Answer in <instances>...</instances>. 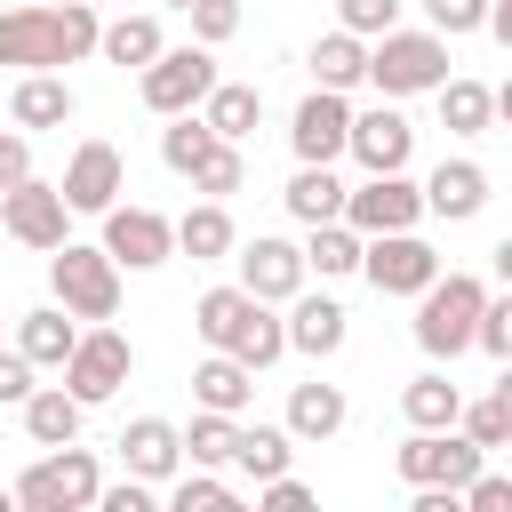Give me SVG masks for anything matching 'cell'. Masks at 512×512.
<instances>
[{
	"label": "cell",
	"instance_id": "obj_1",
	"mask_svg": "<svg viewBox=\"0 0 512 512\" xmlns=\"http://www.w3.org/2000/svg\"><path fill=\"white\" fill-rule=\"evenodd\" d=\"M96 48H104L96 0H16V8H0V64H16V72H64Z\"/></svg>",
	"mask_w": 512,
	"mask_h": 512
},
{
	"label": "cell",
	"instance_id": "obj_2",
	"mask_svg": "<svg viewBox=\"0 0 512 512\" xmlns=\"http://www.w3.org/2000/svg\"><path fill=\"white\" fill-rule=\"evenodd\" d=\"M192 328H200L208 352H232L240 368H272V360L288 352V320H280L264 296H248L240 280H232V288H208V296L192 304Z\"/></svg>",
	"mask_w": 512,
	"mask_h": 512
},
{
	"label": "cell",
	"instance_id": "obj_3",
	"mask_svg": "<svg viewBox=\"0 0 512 512\" xmlns=\"http://www.w3.org/2000/svg\"><path fill=\"white\" fill-rule=\"evenodd\" d=\"M456 72H448V40L424 24V32H384V40H368V88L384 96V104H400V96H440Z\"/></svg>",
	"mask_w": 512,
	"mask_h": 512
},
{
	"label": "cell",
	"instance_id": "obj_4",
	"mask_svg": "<svg viewBox=\"0 0 512 512\" xmlns=\"http://www.w3.org/2000/svg\"><path fill=\"white\" fill-rule=\"evenodd\" d=\"M480 312H488V288L472 272H440L424 296H416V344L424 360H456L480 344Z\"/></svg>",
	"mask_w": 512,
	"mask_h": 512
},
{
	"label": "cell",
	"instance_id": "obj_5",
	"mask_svg": "<svg viewBox=\"0 0 512 512\" xmlns=\"http://www.w3.org/2000/svg\"><path fill=\"white\" fill-rule=\"evenodd\" d=\"M96 496H104V472H96V456L80 440L48 448V456H32L16 472V504L24 512H96Z\"/></svg>",
	"mask_w": 512,
	"mask_h": 512
},
{
	"label": "cell",
	"instance_id": "obj_6",
	"mask_svg": "<svg viewBox=\"0 0 512 512\" xmlns=\"http://www.w3.org/2000/svg\"><path fill=\"white\" fill-rule=\"evenodd\" d=\"M48 288H56V304L72 312V320H112L120 312V264L104 256V240L88 248V240H64L56 256H48Z\"/></svg>",
	"mask_w": 512,
	"mask_h": 512
},
{
	"label": "cell",
	"instance_id": "obj_7",
	"mask_svg": "<svg viewBox=\"0 0 512 512\" xmlns=\"http://www.w3.org/2000/svg\"><path fill=\"white\" fill-rule=\"evenodd\" d=\"M392 472H400L408 488H472V480L488 472V448L464 440V432H408V440L392 448Z\"/></svg>",
	"mask_w": 512,
	"mask_h": 512
},
{
	"label": "cell",
	"instance_id": "obj_8",
	"mask_svg": "<svg viewBox=\"0 0 512 512\" xmlns=\"http://www.w3.org/2000/svg\"><path fill=\"white\" fill-rule=\"evenodd\" d=\"M136 96L160 112V120H184V112H200L208 96H216V56L192 40V48H160V64H144L136 72Z\"/></svg>",
	"mask_w": 512,
	"mask_h": 512
},
{
	"label": "cell",
	"instance_id": "obj_9",
	"mask_svg": "<svg viewBox=\"0 0 512 512\" xmlns=\"http://www.w3.org/2000/svg\"><path fill=\"white\" fill-rule=\"evenodd\" d=\"M0 224H8V240L16 248H40V256H56L72 232V200H64V184H40V176H24L16 192H0Z\"/></svg>",
	"mask_w": 512,
	"mask_h": 512
},
{
	"label": "cell",
	"instance_id": "obj_10",
	"mask_svg": "<svg viewBox=\"0 0 512 512\" xmlns=\"http://www.w3.org/2000/svg\"><path fill=\"white\" fill-rule=\"evenodd\" d=\"M360 272H368L376 296H424L440 280V248L424 232H376L368 256H360Z\"/></svg>",
	"mask_w": 512,
	"mask_h": 512
},
{
	"label": "cell",
	"instance_id": "obj_11",
	"mask_svg": "<svg viewBox=\"0 0 512 512\" xmlns=\"http://www.w3.org/2000/svg\"><path fill=\"white\" fill-rule=\"evenodd\" d=\"M288 144H296V168H336L352 152V104L336 88H312L288 120Z\"/></svg>",
	"mask_w": 512,
	"mask_h": 512
},
{
	"label": "cell",
	"instance_id": "obj_12",
	"mask_svg": "<svg viewBox=\"0 0 512 512\" xmlns=\"http://www.w3.org/2000/svg\"><path fill=\"white\" fill-rule=\"evenodd\" d=\"M432 208H424V184H408V176H368V184H352V200H344V224L360 232V240H376V232H416Z\"/></svg>",
	"mask_w": 512,
	"mask_h": 512
},
{
	"label": "cell",
	"instance_id": "obj_13",
	"mask_svg": "<svg viewBox=\"0 0 512 512\" xmlns=\"http://www.w3.org/2000/svg\"><path fill=\"white\" fill-rule=\"evenodd\" d=\"M128 376H136V352H128V336H120V328H104V320H96V328H80V352L64 360V384H72L88 408H104V400H112Z\"/></svg>",
	"mask_w": 512,
	"mask_h": 512
},
{
	"label": "cell",
	"instance_id": "obj_14",
	"mask_svg": "<svg viewBox=\"0 0 512 512\" xmlns=\"http://www.w3.org/2000/svg\"><path fill=\"white\" fill-rule=\"evenodd\" d=\"M120 184H128L120 144H104V136L72 144V160H64V200H72V216H112V208H120Z\"/></svg>",
	"mask_w": 512,
	"mask_h": 512
},
{
	"label": "cell",
	"instance_id": "obj_15",
	"mask_svg": "<svg viewBox=\"0 0 512 512\" xmlns=\"http://www.w3.org/2000/svg\"><path fill=\"white\" fill-rule=\"evenodd\" d=\"M104 256H112L120 272H160V264L176 256V224H168L160 208H112V216H104Z\"/></svg>",
	"mask_w": 512,
	"mask_h": 512
},
{
	"label": "cell",
	"instance_id": "obj_16",
	"mask_svg": "<svg viewBox=\"0 0 512 512\" xmlns=\"http://www.w3.org/2000/svg\"><path fill=\"white\" fill-rule=\"evenodd\" d=\"M232 264H240V288H248V296H264V304H296V296H304V272H312V264H304V248H296V240H280V232H256Z\"/></svg>",
	"mask_w": 512,
	"mask_h": 512
},
{
	"label": "cell",
	"instance_id": "obj_17",
	"mask_svg": "<svg viewBox=\"0 0 512 512\" xmlns=\"http://www.w3.org/2000/svg\"><path fill=\"white\" fill-rule=\"evenodd\" d=\"M416 152V128L400 120V104H376V112H352V160L368 176H400Z\"/></svg>",
	"mask_w": 512,
	"mask_h": 512
},
{
	"label": "cell",
	"instance_id": "obj_18",
	"mask_svg": "<svg viewBox=\"0 0 512 512\" xmlns=\"http://www.w3.org/2000/svg\"><path fill=\"white\" fill-rule=\"evenodd\" d=\"M424 208H432L440 224H472V216L488 208V168H480V160H440V168L424 176Z\"/></svg>",
	"mask_w": 512,
	"mask_h": 512
},
{
	"label": "cell",
	"instance_id": "obj_19",
	"mask_svg": "<svg viewBox=\"0 0 512 512\" xmlns=\"http://www.w3.org/2000/svg\"><path fill=\"white\" fill-rule=\"evenodd\" d=\"M120 464H128L136 480H176V472H184V432H176L168 416H136V424L120 432Z\"/></svg>",
	"mask_w": 512,
	"mask_h": 512
},
{
	"label": "cell",
	"instance_id": "obj_20",
	"mask_svg": "<svg viewBox=\"0 0 512 512\" xmlns=\"http://www.w3.org/2000/svg\"><path fill=\"white\" fill-rule=\"evenodd\" d=\"M344 336H352V312H344L336 296H296V312H288V352L328 360V352H344Z\"/></svg>",
	"mask_w": 512,
	"mask_h": 512
},
{
	"label": "cell",
	"instance_id": "obj_21",
	"mask_svg": "<svg viewBox=\"0 0 512 512\" xmlns=\"http://www.w3.org/2000/svg\"><path fill=\"white\" fill-rule=\"evenodd\" d=\"M400 416H408V432H456V416H464L456 376H448V368L408 376V384H400Z\"/></svg>",
	"mask_w": 512,
	"mask_h": 512
},
{
	"label": "cell",
	"instance_id": "obj_22",
	"mask_svg": "<svg viewBox=\"0 0 512 512\" xmlns=\"http://www.w3.org/2000/svg\"><path fill=\"white\" fill-rule=\"evenodd\" d=\"M72 112H80V96H72L64 72H24L16 96H8V120H16V128H64Z\"/></svg>",
	"mask_w": 512,
	"mask_h": 512
},
{
	"label": "cell",
	"instance_id": "obj_23",
	"mask_svg": "<svg viewBox=\"0 0 512 512\" xmlns=\"http://www.w3.org/2000/svg\"><path fill=\"white\" fill-rule=\"evenodd\" d=\"M16 352H24L32 368H64V360L80 352V320H72L64 304H40V312L16 320Z\"/></svg>",
	"mask_w": 512,
	"mask_h": 512
},
{
	"label": "cell",
	"instance_id": "obj_24",
	"mask_svg": "<svg viewBox=\"0 0 512 512\" xmlns=\"http://www.w3.org/2000/svg\"><path fill=\"white\" fill-rule=\"evenodd\" d=\"M80 416H88V400H80L72 384H40V392L24 400V432H32V448H72V440H80Z\"/></svg>",
	"mask_w": 512,
	"mask_h": 512
},
{
	"label": "cell",
	"instance_id": "obj_25",
	"mask_svg": "<svg viewBox=\"0 0 512 512\" xmlns=\"http://www.w3.org/2000/svg\"><path fill=\"white\" fill-rule=\"evenodd\" d=\"M280 200H288V216L312 232V224H344V200H352V184H344L336 168H296Z\"/></svg>",
	"mask_w": 512,
	"mask_h": 512
},
{
	"label": "cell",
	"instance_id": "obj_26",
	"mask_svg": "<svg viewBox=\"0 0 512 512\" xmlns=\"http://www.w3.org/2000/svg\"><path fill=\"white\" fill-rule=\"evenodd\" d=\"M192 400L216 408V416H248V400H256V368H240L232 352H208V360L192 368Z\"/></svg>",
	"mask_w": 512,
	"mask_h": 512
},
{
	"label": "cell",
	"instance_id": "obj_27",
	"mask_svg": "<svg viewBox=\"0 0 512 512\" xmlns=\"http://www.w3.org/2000/svg\"><path fill=\"white\" fill-rule=\"evenodd\" d=\"M304 64H312V88H336V96H344V88H360V80H368V40L336 24V32H320V40H312V56H304Z\"/></svg>",
	"mask_w": 512,
	"mask_h": 512
},
{
	"label": "cell",
	"instance_id": "obj_28",
	"mask_svg": "<svg viewBox=\"0 0 512 512\" xmlns=\"http://www.w3.org/2000/svg\"><path fill=\"white\" fill-rule=\"evenodd\" d=\"M232 248H240V232H232V208H224V200H200V208L176 216V256L216 264V256H232Z\"/></svg>",
	"mask_w": 512,
	"mask_h": 512
},
{
	"label": "cell",
	"instance_id": "obj_29",
	"mask_svg": "<svg viewBox=\"0 0 512 512\" xmlns=\"http://www.w3.org/2000/svg\"><path fill=\"white\" fill-rule=\"evenodd\" d=\"M344 416H352L344 384H320V376H312V384H296V392H288V432H296V440H336V432H344Z\"/></svg>",
	"mask_w": 512,
	"mask_h": 512
},
{
	"label": "cell",
	"instance_id": "obj_30",
	"mask_svg": "<svg viewBox=\"0 0 512 512\" xmlns=\"http://www.w3.org/2000/svg\"><path fill=\"white\" fill-rule=\"evenodd\" d=\"M232 464H240L256 488H264V480H288V464H296V432H288V424H240Z\"/></svg>",
	"mask_w": 512,
	"mask_h": 512
},
{
	"label": "cell",
	"instance_id": "obj_31",
	"mask_svg": "<svg viewBox=\"0 0 512 512\" xmlns=\"http://www.w3.org/2000/svg\"><path fill=\"white\" fill-rule=\"evenodd\" d=\"M160 48H168V40H160V24H152V16H112L96 56H104V64H120V72H144V64H160Z\"/></svg>",
	"mask_w": 512,
	"mask_h": 512
},
{
	"label": "cell",
	"instance_id": "obj_32",
	"mask_svg": "<svg viewBox=\"0 0 512 512\" xmlns=\"http://www.w3.org/2000/svg\"><path fill=\"white\" fill-rule=\"evenodd\" d=\"M200 120H208L224 144H240V136L264 120V88H248V80H216V96L200 104Z\"/></svg>",
	"mask_w": 512,
	"mask_h": 512
},
{
	"label": "cell",
	"instance_id": "obj_33",
	"mask_svg": "<svg viewBox=\"0 0 512 512\" xmlns=\"http://www.w3.org/2000/svg\"><path fill=\"white\" fill-rule=\"evenodd\" d=\"M440 128H448V136H488V128H496V88L448 80V88H440Z\"/></svg>",
	"mask_w": 512,
	"mask_h": 512
},
{
	"label": "cell",
	"instance_id": "obj_34",
	"mask_svg": "<svg viewBox=\"0 0 512 512\" xmlns=\"http://www.w3.org/2000/svg\"><path fill=\"white\" fill-rule=\"evenodd\" d=\"M232 448H240V416L192 408V424H184V456H192V472H216V464H232Z\"/></svg>",
	"mask_w": 512,
	"mask_h": 512
},
{
	"label": "cell",
	"instance_id": "obj_35",
	"mask_svg": "<svg viewBox=\"0 0 512 512\" xmlns=\"http://www.w3.org/2000/svg\"><path fill=\"white\" fill-rule=\"evenodd\" d=\"M360 256H368V240H360L352 224H312V240H304V264H312L320 280H344V272H360Z\"/></svg>",
	"mask_w": 512,
	"mask_h": 512
},
{
	"label": "cell",
	"instance_id": "obj_36",
	"mask_svg": "<svg viewBox=\"0 0 512 512\" xmlns=\"http://www.w3.org/2000/svg\"><path fill=\"white\" fill-rule=\"evenodd\" d=\"M216 144H224V136H216V128L200 120V112H184V120H168V128H160V160H168L176 176H192V168H200V160H208Z\"/></svg>",
	"mask_w": 512,
	"mask_h": 512
},
{
	"label": "cell",
	"instance_id": "obj_37",
	"mask_svg": "<svg viewBox=\"0 0 512 512\" xmlns=\"http://www.w3.org/2000/svg\"><path fill=\"white\" fill-rule=\"evenodd\" d=\"M240 184H248V160H240V144H216V152L192 168V192H200V200H232Z\"/></svg>",
	"mask_w": 512,
	"mask_h": 512
},
{
	"label": "cell",
	"instance_id": "obj_38",
	"mask_svg": "<svg viewBox=\"0 0 512 512\" xmlns=\"http://www.w3.org/2000/svg\"><path fill=\"white\" fill-rule=\"evenodd\" d=\"M456 432H464V440H480V448H512V408H504L496 392H488V400H464Z\"/></svg>",
	"mask_w": 512,
	"mask_h": 512
},
{
	"label": "cell",
	"instance_id": "obj_39",
	"mask_svg": "<svg viewBox=\"0 0 512 512\" xmlns=\"http://www.w3.org/2000/svg\"><path fill=\"white\" fill-rule=\"evenodd\" d=\"M168 512H256V504H240V496H232L216 472H192V480H176Z\"/></svg>",
	"mask_w": 512,
	"mask_h": 512
},
{
	"label": "cell",
	"instance_id": "obj_40",
	"mask_svg": "<svg viewBox=\"0 0 512 512\" xmlns=\"http://www.w3.org/2000/svg\"><path fill=\"white\" fill-rule=\"evenodd\" d=\"M336 24L360 40H384V32H400V0H336Z\"/></svg>",
	"mask_w": 512,
	"mask_h": 512
},
{
	"label": "cell",
	"instance_id": "obj_41",
	"mask_svg": "<svg viewBox=\"0 0 512 512\" xmlns=\"http://www.w3.org/2000/svg\"><path fill=\"white\" fill-rule=\"evenodd\" d=\"M488 8H496V0H424V16H432V32H440V40L488 32Z\"/></svg>",
	"mask_w": 512,
	"mask_h": 512
},
{
	"label": "cell",
	"instance_id": "obj_42",
	"mask_svg": "<svg viewBox=\"0 0 512 512\" xmlns=\"http://www.w3.org/2000/svg\"><path fill=\"white\" fill-rule=\"evenodd\" d=\"M184 16H192V40H200V48H224V40L240 32V0H192Z\"/></svg>",
	"mask_w": 512,
	"mask_h": 512
},
{
	"label": "cell",
	"instance_id": "obj_43",
	"mask_svg": "<svg viewBox=\"0 0 512 512\" xmlns=\"http://www.w3.org/2000/svg\"><path fill=\"white\" fill-rule=\"evenodd\" d=\"M480 352H488L496 368L512 360V288H504V296H488V312H480Z\"/></svg>",
	"mask_w": 512,
	"mask_h": 512
},
{
	"label": "cell",
	"instance_id": "obj_44",
	"mask_svg": "<svg viewBox=\"0 0 512 512\" xmlns=\"http://www.w3.org/2000/svg\"><path fill=\"white\" fill-rule=\"evenodd\" d=\"M96 512H168V504L152 496V480H136V472H128V480H112V488L96 496Z\"/></svg>",
	"mask_w": 512,
	"mask_h": 512
},
{
	"label": "cell",
	"instance_id": "obj_45",
	"mask_svg": "<svg viewBox=\"0 0 512 512\" xmlns=\"http://www.w3.org/2000/svg\"><path fill=\"white\" fill-rule=\"evenodd\" d=\"M256 512H320V488H304L296 472H288V480H264V496H256Z\"/></svg>",
	"mask_w": 512,
	"mask_h": 512
},
{
	"label": "cell",
	"instance_id": "obj_46",
	"mask_svg": "<svg viewBox=\"0 0 512 512\" xmlns=\"http://www.w3.org/2000/svg\"><path fill=\"white\" fill-rule=\"evenodd\" d=\"M32 376H40V368H32V360H24V352H0V408H24V400H32V392H40V384H32Z\"/></svg>",
	"mask_w": 512,
	"mask_h": 512
},
{
	"label": "cell",
	"instance_id": "obj_47",
	"mask_svg": "<svg viewBox=\"0 0 512 512\" xmlns=\"http://www.w3.org/2000/svg\"><path fill=\"white\" fill-rule=\"evenodd\" d=\"M464 512H512V472H480L464 488Z\"/></svg>",
	"mask_w": 512,
	"mask_h": 512
},
{
	"label": "cell",
	"instance_id": "obj_48",
	"mask_svg": "<svg viewBox=\"0 0 512 512\" xmlns=\"http://www.w3.org/2000/svg\"><path fill=\"white\" fill-rule=\"evenodd\" d=\"M32 176V136H0V192H16Z\"/></svg>",
	"mask_w": 512,
	"mask_h": 512
},
{
	"label": "cell",
	"instance_id": "obj_49",
	"mask_svg": "<svg viewBox=\"0 0 512 512\" xmlns=\"http://www.w3.org/2000/svg\"><path fill=\"white\" fill-rule=\"evenodd\" d=\"M408 512H464V488H416Z\"/></svg>",
	"mask_w": 512,
	"mask_h": 512
},
{
	"label": "cell",
	"instance_id": "obj_50",
	"mask_svg": "<svg viewBox=\"0 0 512 512\" xmlns=\"http://www.w3.org/2000/svg\"><path fill=\"white\" fill-rule=\"evenodd\" d=\"M488 264H496V280H504V288H512V232H504V240H496V248H488Z\"/></svg>",
	"mask_w": 512,
	"mask_h": 512
},
{
	"label": "cell",
	"instance_id": "obj_51",
	"mask_svg": "<svg viewBox=\"0 0 512 512\" xmlns=\"http://www.w3.org/2000/svg\"><path fill=\"white\" fill-rule=\"evenodd\" d=\"M488 32H496V40L512 48V0H496V8H488Z\"/></svg>",
	"mask_w": 512,
	"mask_h": 512
},
{
	"label": "cell",
	"instance_id": "obj_52",
	"mask_svg": "<svg viewBox=\"0 0 512 512\" xmlns=\"http://www.w3.org/2000/svg\"><path fill=\"white\" fill-rule=\"evenodd\" d=\"M496 400H504V408H512V360H504V368H496Z\"/></svg>",
	"mask_w": 512,
	"mask_h": 512
},
{
	"label": "cell",
	"instance_id": "obj_53",
	"mask_svg": "<svg viewBox=\"0 0 512 512\" xmlns=\"http://www.w3.org/2000/svg\"><path fill=\"white\" fill-rule=\"evenodd\" d=\"M496 120H504V128H512V80H504V88H496Z\"/></svg>",
	"mask_w": 512,
	"mask_h": 512
},
{
	"label": "cell",
	"instance_id": "obj_54",
	"mask_svg": "<svg viewBox=\"0 0 512 512\" xmlns=\"http://www.w3.org/2000/svg\"><path fill=\"white\" fill-rule=\"evenodd\" d=\"M0 512H24V504H16V488H0Z\"/></svg>",
	"mask_w": 512,
	"mask_h": 512
},
{
	"label": "cell",
	"instance_id": "obj_55",
	"mask_svg": "<svg viewBox=\"0 0 512 512\" xmlns=\"http://www.w3.org/2000/svg\"><path fill=\"white\" fill-rule=\"evenodd\" d=\"M168 8H192V0H168Z\"/></svg>",
	"mask_w": 512,
	"mask_h": 512
},
{
	"label": "cell",
	"instance_id": "obj_56",
	"mask_svg": "<svg viewBox=\"0 0 512 512\" xmlns=\"http://www.w3.org/2000/svg\"><path fill=\"white\" fill-rule=\"evenodd\" d=\"M0 240H8V224H0Z\"/></svg>",
	"mask_w": 512,
	"mask_h": 512
},
{
	"label": "cell",
	"instance_id": "obj_57",
	"mask_svg": "<svg viewBox=\"0 0 512 512\" xmlns=\"http://www.w3.org/2000/svg\"><path fill=\"white\" fill-rule=\"evenodd\" d=\"M96 8H104V0H96Z\"/></svg>",
	"mask_w": 512,
	"mask_h": 512
},
{
	"label": "cell",
	"instance_id": "obj_58",
	"mask_svg": "<svg viewBox=\"0 0 512 512\" xmlns=\"http://www.w3.org/2000/svg\"><path fill=\"white\" fill-rule=\"evenodd\" d=\"M8 8H16V0H8Z\"/></svg>",
	"mask_w": 512,
	"mask_h": 512
}]
</instances>
